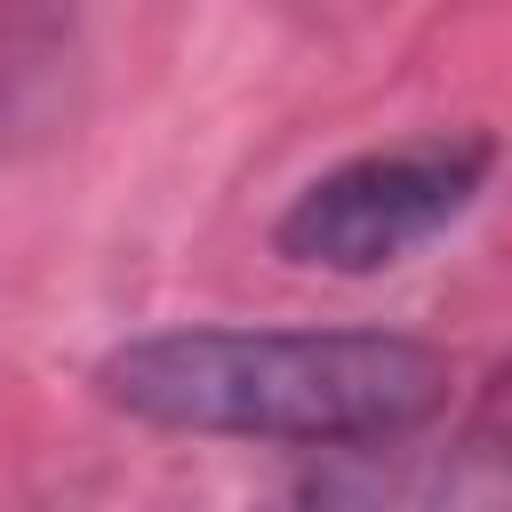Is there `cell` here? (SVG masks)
Returning a JSON list of instances; mask_svg holds the SVG:
<instances>
[{"label":"cell","mask_w":512,"mask_h":512,"mask_svg":"<svg viewBox=\"0 0 512 512\" xmlns=\"http://www.w3.org/2000/svg\"><path fill=\"white\" fill-rule=\"evenodd\" d=\"M448 352L400 328H152L96 360V400L152 432L376 456L448 408Z\"/></svg>","instance_id":"obj_1"},{"label":"cell","mask_w":512,"mask_h":512,"mask_svg":"<svg viewBox=\"0 0 512 512\" xmlns=\"http://www.w3.org/2000/svg\"><path fill=\"white\" fill-rule=\"evenodd\" d=\"M488 168H496L488 136H408L384 152H352L312 184H296V200L272 216V248L336 280L392 272L480 200Z\"/></svg>","instance_id":"obj_2"},{"label":"cell","mask_w":512,"mask_h":512,"mask_svg":"<svg viewBox=\"0 0 512 512\" xmlns=\"http://www.w3.org/2000/svg\"><path fill=\"white\" fill-rule=\"evenodd\" d=\"M416 512H512V368L472 400L464 432L448 440L440 496Z\"/></svg>","instance_id":"obj_3"},{"label":"cell","mask_w":512,"mask_h":512,"mask_svg":"<svg viewBox=\"0 0 512 512\" xmlns=\"http://www.w3.org/2000/svg\"><path fill=\"white\" fill-rule=\"evenodd\" d=\"M424 496H408V480L376 456H336L304 480H288L280 496H264L256 512H416Z\"/></svg>","instance_id":"obj_4"}]
</instances>
